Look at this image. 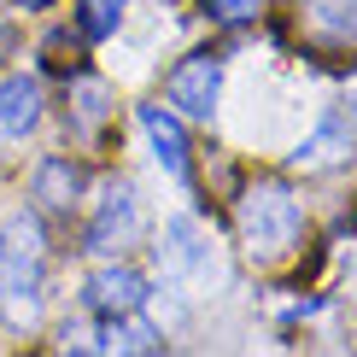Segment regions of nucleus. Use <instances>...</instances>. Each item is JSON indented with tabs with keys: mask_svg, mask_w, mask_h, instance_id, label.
Masks as SVG:
<instances>
[{
	"mask_svg": "<svg viewBox=\"0 0 357 357\" xmlns=\"http://www.w3.org/2000/svg\"><path fill=\"white\" fill-rule=\"evenodd\" d=\"M123 6H129V0H82V6H77L82 12V36L88 41H106L112 29L123 24Z\"/></svg>",
	"mask_w": 357,
	"mask_h": 357,
	"instance_id": "f8f14e48",
	"label": "nucleus"
},
{
	"mask_svg": "<svg viewBox=\"0 0 357 357\" xmlns=\"http://www.w3.org/2000/svg\"><path fill=\"white\" fill-rule=\"evenodd\" d=\"M41 123V82L29 70H12L0 82V135H29Z\"/></svg>",
	"mask_w": 357,
	"mask_h": 357,
	"instance_id": "6e6552de",
	"label": "nucleus"
},
{
	"mask_svg": "<svg viewBox=\"0 0 357 357\" xmlns=\"http://www.w3.org/2000/svg\"><path fill=\"white\" fill-rule=\"evenodd\" d=\"M70 94H77V117H82V123H100V117H106V82L82 77Z\"/></svg>",
	"mask_w": 357,
	"mask_h": 357,
	"instance_id": "4468645a",
	"label": "nucleus"
},
{
	"mask_svg": "<svg viewBox=\"0 0 357 357\" xmlns=\"http://www.w3.org/2000/svg\"><path fill=\"white\" fill-rule=\"evenodd\" d=\"M170 275H193V281H222V264H217V241L199 229L193 217H170L165 229V246H158Z\"/></svg>",
	"mask_w": 357,
	"mask_h": 357,
	"instance_id": "39448f33",
	"label": "nucleus"
},
{
	"mask_svg": "<svg viewBox=\"0 0 357 357\" xmlns=\"http://www.w3.org/2000/svg\"><path fill=\"white\" fill-rule=\"evenodd\" d=\"M146 299V275L129 270V264H100L94 275H88V305L117 317V310H141Z\"/></svg>",
	"mask_w": 357,
	"mask_h": 357,
	"instance_id": "0eeeda50",
	"label": "nucleus"
},
{
	"mask_svg": "<svg viewBox=\"0 0 357 357\" xmlns=\"http://www.w3.org/2000/svg\"><path fill=\"white\" fill-rule=\"evenodd\" d=\"M141 135L153 146L158 170H165L170 182H188V129H182V117L170 106H141Z\"/></svg>",
	"mask_w": 357,
	"mask_h": 357,
	"instance_id": "423d86ee",
	"label": "nucleus"
},
{
	"mask_svg": "<svg viewBox=\"0 0 357 357\" xmlns=\"http://www.w3.org/2000/svg\"><path fill=\"white\" fill-rule=\"evenodd\" d=\"M351 153V141H346V129H340V117H322L317 123V135L299 141V153H293V165L299 170H328L334 158H346Z\"/></svg>",
	"mask_w": 357,
	"mask_h": 357,
	"instance_id": "9d476101",
	"label": "nucleus"
},
{
	"mask_svg": "<svg viewBox=\"0 0 357 357\" xmlns=\"http://www.w3.org/2000/svg\"><path fill=\"white\" fill-rule=\"evenodd\" d=\"M299 234H305V211H299V199H293L281 182L246 188V199H241V241H246V252L258 264L287 258V252L299 246Z\"/></svg>",
	"mask_w": 357,
	"mask_h": 357,
	"instance_id": "f257e3e1",
	"label": "nucleus"
},
{
	"mask_svg": "<svg viewBox=\"0 0 357 357\" xmlns=\"http://www.w3.org/2000/svg\"><path fill=\"white\" fill-rule=\"evenodd\" d=\"M351 123H357V82H351Z\"/></svg>",
	"mask_w": 357,
	"mask_h": 357,
	"instance_id": "f3484780",
	"label": "nucleus"
},
{
	"mask_svg": "<svg viewBox=\"0 0 357 357\" xmlns=\"http://www.w3.org/2000/svg\"><path fill=\"white\" fill-rule=\"evenodd\" d=\"M165 94H170V112L176 117H199V123H211L217 94H222V59L217 53H188L182 65L170 70Z\"/></svg>",
	"mask_w": 357,
	"mask_h": 357,
	"instance_id": "7ed1b4c3",
	"label": "nucleus"
},
{
	"mask_svg": "<svg viewBox=\"0 0 357 357\" xmlns=\"http://www.w3.org/2000/svg\"><path fill=\"white\" fill-rule=\"evenodd\" d=\"M41 299V229L36 217H6L0 222V305L18 322H36Z\"/></svg>",
	"mask_w": 357,
	"mask_h": 357,
	"instance_id": "f03ea898",
	"label": "nucleus"
},
{
	"mask_svg": "<svg viewBox=\"0 0 357 357\" xmlns=\"http://www.w3.org/2000/svg\"><path fill=\"white\" fill-rule=\"evenodd\" d=\"M100 351H165V334L146 317H135V310H117L112 328L100 334Z\"/></svg>",
	"mask_w": 357,
	"mask_h": 357,
	"instance_id": "1a4fd4ad",
	"label": "nucleus"
},
{
	"mask_svg": "<svg viewBox=\"0 0 357 357\" xmlns=\"http://www.w3.org/2000/svg\"><path fill=\"white\" fill-rule=\"evenodd\" d=\"M317 24L328 29V36H357V0H322Z\"/></svg>",
	"mask_w": 357,
	"mask_h": 357,
	"instance_id": "ddd939ff",
	"label": "nucleus"
},
{
	"mask_svg": "<svg viewBox=\"0 0 357 357\" xmlns=\"http://www.w3.org/2000/svg\"><path fill=\"white\" fill-rule=\"evenodd\" d=\"M135 234H141L135 188H129V182H106V188H100V205H94V222H88V252L112 258V252H123Z\"/></svg>",
	"mask_w": 357,
	"mask_h": 357,
	"instance_id": "20e7f679",
	"label": "nucleus"
},
{
	"mask_svg": "<svg viewBox=\"0 0 357 357\" xmlns=\"http://www.w3.org/2000/svg\"><path fill=\"white\" fill-rule=\"evenodd\" d=\"M65 346H77V351H94V346H100V340H94V334H88V328H82V322H65Z\"/></svg>",
	"mask_w": 357,
	"mask_h": 357,
	"instance_id": "dca6fc26",
	"label": "nucleus"
},
{
	"mask_svg": "<svg viewBox=\"0 0 357 357\" xmlns=\"http://www.w3.org/2000/svg\"><path fill=\"white\" fill-rule=\"evenodd\" d=\"M258 6L264 0H205V12L217 24H246V18H258Z\"/></svg>",
	"mask_w": 357,
	"mask_h": 357,
	"instance_id": "2eb2a0df",
	"label": "nucleus"
},
{
	"mask_svg": "<svg viewBox=\"0 0 357 357\" xmlns=\"http://www.w3.org/2000/svg\"><path fill=\"white\" fill-rule=\"evenodd\" d=\"M77 188H82V176L65 165V158H47V165L36 170V199L47 205V211H70L77 205Z\"/></svg>",
	"mask_w": 357,
	"mask_h": 357,
	"instance_id": "9b49d317",
	"label": "nucleus"
}]
</instances>
